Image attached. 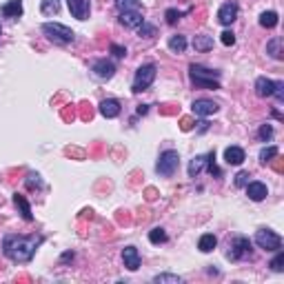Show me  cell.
Returning a JSON list of instances; mask_svg holds the SVG:
<instances>
[{
	"label": "cell",
	"mask_w": 284,
	"mask_h": 284,
	"mask_svg": "<svg viewBox=\"0 0 284 284\" xmlns=\"http://www.w3.org/2000/svg\"><path fill=\"white\" fill-rule=\"evenodd\" d=\"M45 237L42 236H5L2 237V253L5 258H9L16 264H27L32 262L36 249L42 244Z\"/></svg>",
	"instance_id": "obj_1"
},
{
	"label": "cell",
	"mask_w": 284,
	"mask_h": 284,
	"mask_svg": "<svg viewBox=\"0 0 284 284\" xmlns=\"http://www.w3.org/2000/svg\"><path fill=\"white\" fill-rule=\"evenodd\" d=\"M189 78L193 82V87H198V89H220V82H218L220 71H211L202 64H191Z\"/></svg>",
	"instance_id": "obj_2"
},
{
	"label": "cell",
	"mask_w": 284,
	"mask_h": 284,
	"mask_svg": "<svg viewBox=\"0 0 284 284\" xmlns=\"http://www.w3.org/2000/svg\"><path fill=\"white\" fill-rule=\"evenodd\" d=\"M253 249H251V240L244 236H236L229 240V251H226V258L231 262H242V260H251Z\"/></svg>",
	"instance_id": "obj_3"
},
{
	"label": "cell",
	"mask_w": 284,
	"mask_h": 284,
	"mask_svg": "<svg viewBox=\"0 0 284 284\" xmlns=\"http://www.w3.org/2000/svg\"><path fill=\"white\" fill-rule=\"evenodd\" d=\"M42 33L53 42V45H69V42H74L76 33L69 29V27L60 25V22H45L42 25Z\"/></svg>",
	"instance_id": "obj_4"
},
{
	"label": "cell",
	"mask_w": 284,
	"mask_h": 284,
	"mask_svg": "<svg viewBox=\"0 0 284 284\" xmlns=\"http://www.w3.org/2000/svg\"><path fill=\"white\" fill-rule=\"evenodd\" d=\"M156 74H158V67H156L153 63L142 64V67L136 71V78H133V84H131V91H133V94L147 91L149 87L153 84V80H156Z\"/></svg>",
	"instance_id": "obj_5"
},
{
	"label": "cell",
	"mask_w": 284,
	"mask_h": 284,
	"mask_svg": "<svg viewBox=\"0 0 284 284\" xmlns=\"http://www.w3.org/2000/svg\"><path fill=\"white\" fill-rule=\"evenodd\" d=\"M178 167H180V156L174 149L162 151L158 162H156V171H158V175H162V178H171V175L178 171Z\"/></svg>",
	"instance_id": "obj_6"
},
{
	"label": "cell",
	"mask_w": 284,
	"mask_h": 284,
	"mask_svg": "<svg viewBox=\"0 0 284 284\" xmlns=\"http://www.w3.org/2000/svg\"><path fill=\"white\" fill-rule=\"evenodd\" d=\"M255 244L264 251H278V249H282V237L271 229H260L255 233Z\"/></svg>",
	"instance_id": "obj_7"
},
{
	"label": "cell",
	"mask_w": 284,
	"mask_h": 284,
	"mask_svg": "<svg viewBox=\"0 0 284 284\" xmlns=\"http://www.w3.org/2000/svg\"><path fill=\"white\" fill-rule=\"evenodd\" d=\"M91 71H94L95 78L111 80L113 74H116V64L111 63V60H107V58H100V60H95V63L91 64Z\"/></svg>",
	"instance_id": "obj_8"
},
{
	"label": "cell",
	"mask_w": 284,
	"mask_h": 284,
	"mask_svg": "<svg viewBox=\"0 0 284 284\" xmlns=\"http://www.w3.org/2000/svg\"><path fill=\"white\" fill-rule=\"evenodd\" d=\"M237 11H240L237 2H233V0L224 2V5H222L220 9H218V22H220V25H224V27H229L231 22H236Z\"/></svg>",
	"instance_id": "obj_9"
},
{
	"label": "cell",
	"mask_w": 284,
	"mask_h": 284,
	"mask_svg": "<svg viewBox=\"0 0 284 284\" xmlns=\"http://www.w3.org/2000/svg\"><path fill=\"white\" fill-rule=\"evenodd\" d=\"M67 7L71 11V16L78 18V20H87L91 14L89 0H67Z\"/></svg>",
	"instance_id": "obj_10"
},
{
	"label": "cell",
	"mask_w": 284,
	"mask_h": 284,
	"mask_svg": "<svg viewBox=\"0 0 284 284\" xmlns=\"http://www.w3.org/2000/svg\"><path fill=\"white\" fill-rule=\"evenodd\" d=\"M191 109H193V116L206 118V116H213V113H218V109H220V107H218L213 100L200 98V100H195L193 105H191Z\"/></svg>",
	"instance_id": "obj_11"
},
{
	"label": "cell",
	"mask_w": 284,
	"mask_h": 284,
	"mask_svg": "<svg viewBox=\"0 0 284 284\" xmlns=\"http://www.w3.org/2000/svg\"><path fill=\"white\" fill-rule=\"evenodd\" d=\"M142 14H144V11H122L120 14V25L126 27V29H138V27L144 22Z\"/></svg>",
	"instance_id": "obj_12"
},
{
	"label": "cell",
	"mask_w": 284,
	"mask_h": 284,
	"mask_svg": "<svg viewBox=\"0 0 284 284\" xmlns=\"http://www.w3.org/2000/svg\"><path fill=\"white\" fill-rule=\"evenodd\" d=\"M122 262L129 271H138L140 268V253L136 247H125L122 249Z\"/></svg>",
	"instance_id": "obj_13"
},
{
	"label": "cell",
	"mask_w": 284,
	"mask_h": 284,
	"mask_svg": "<svg viewBox=\"0 0 284 284\" xmlns=\"http://www.w3.org/2000/svg\"><path fill=\"white\" fill-rule=\"evenodd\" d=\"M247 195H249V200H253V202H262L268 195L267 184L264 182H249L247 184Z\"/></svg>",
	"instance_id": "obj_14"
},
{
	"label": "cell",
	"mask_w": 284,
	"mask_h": 284,
	"mask_svg": "<svg viewBox=\"0 0 284 284\" xmlns=\"http://www.w3.org/2000/svg\"><path fill=\"white\" fill-rule=\"evenodd\" d=\"M98 109H100V113L105 118H118L120 116V102H118L116 98H107V100H102Z\"/></svg>",
	"instance_id": "obj_15"
},
{
	"label": "cell",
	"mask_w": 284,
	"mask_h": 284,
	"mask_svg": "<svg viewBox=\"0 0 284 284\" xmlns=\"http://www.w3.org/2000/svg\"><path fill=\"white\" fill-rule=\"evenodd\" d=\"M224 160H226V164H231V167H240V164L244 162V149H240V147H226Z\"/></svg>",
	"instance_id": "obj_16"
},
{
	"label": "cell",
	"mask_w": 284,
	"mask_h": 284,
	"mask_svg": "<svg viewBox=\"0 0 284 284\" xmlns=\"http://www.w3.org/2000/svg\"><path fill=\"white\" fill-rule=\"evenodd\" d=\"M22 0H9L7 5H2V16L5 18H20L22 16Z\"/></svg>",
	"instance_id": "obj_17"
},
{
	"label": "cell",
	"mask_w": 284,
	"mask_h": 284,
	"mask_svg": "<svg viewBox=\"0 0 284 284\" xmlns=\"http://www.w3.org/2000/svg\"><path fill=\"white\" fill-rule=\"evenodd\" d=\"M273 87L275 82L268 78H258L255 80V94L260 95V98H268V95H273Z\"/></svg>",
	"instance_id": "obj_18"
},
{
	"label": "cell",
	"mask_w": 284,
	"mask_h": 284,
	"mask_svg": "<svg viewBox=\"0 0 284 284\" xmlns=\"http://www.w3.org/2000/svg\"><path fill=\"white\" fill-rule=\"evenodd\" d=\"M14 205L20 209V213H22V218H25L27 222H32L33 220V213H32V206H29V202H27V198L22 193H16L14 195Z\"/></svg>",
	"instance_id": "obj_19"
},
{
	"label": "cell",
	"mask_w": 284,
	"mask_h": 284,
	"mask_svg": "<svg viewBox=\"0 0 284 284\" xmlns=\"http://www.w3.org/2000/svg\"><path fill=\"white\" fill-rule=\"evenodd\" d=\"M205 167H206V156H195L189 162V178H198Z\"/></svg>",
	"instance_id": "obj_20"
},
{
	"label": "cell",
	"mask_w": 284,
	"mask_h": 284,
	"mask_svg": "<svg viewBox=\"0 0 284 284\" xmlns=\"http://www.w3.org/2000/svg\"><path fill=\"white\" fill-rule=\"evenodd\" d=\"M193 49L195 51H200V53L211 51V49H213V38L211 36H195L193 38Z\"/></svg>",
	"instance_id": "obj_21"
},
{
	"label": "cell",
	"mask_w": 284,
	"mask_h": 284,
	"mask_svg": "<svg viewBox=\"0 0 284 284\" xmlns=\"http://www.w3.org/2000/svg\"><path fill=\"white\" fill-rule=\"evenodd\" d=\"M216 244H218V237L213 236V233H205V236L200 237V242H198V249H200L202 253H211L216 249Z\"/></svg>",
	"instance_id": "obj_22"
},
{
	"label": "cell",
	"mask_w": 284,
	"mask_h": 284,
	"mask_svg": "<svg viewBox=\"0 0 284 284\" xmlns=\"http://www.w3.org/2000/svg\"><path fill=\"white\" fill-rule=\"evenodd\" d=\"M116 7L120 14L122 11H144L140 0H116Z\"/></svg>",
	"instance_id": "obj_23"
},
{
	"label": "cell",
	"mask_w": 284,
	"mask_h": 284,
	"mask_svg": "<svg viewBox=\"0 0 284 284\" xmlns=\"http://www.w3.org/2000/svg\"><path fill=\"white\" fill-rule=\"evenodd\" d=\"M267 53L275 60H282V40L280 38H271L267 45Z\"/></svg>",
	"instance_id": "obj_24"
},
{
	"label": "cell",
	"mask_w": 284,
	"mask_h": 284,
	"mask_svg": "<svg viewBox=\"0 0 284 284\" xmlns=\"http://www.w3.org/2000/svg\"><path fill=\"white\" fill-rule=\"evenodd\" d=\"M169 49L174 53H184V49H187V38L180 36V33H175V36L169 38Z\"/></svg>",
	"instance_id": "obj_25"
},
{
	"label": "cell",
	"mask_w": 284,
	"mask_h": 284,
	"mask_svg": "<svg viewBox=\"0 0 284 284\" xmlns=\"http://www.w3.org/2000/svg\"><path fill=\"white\" fill-rule=\"evenodd\" d=\"M40 11L42 16H56L60 11V0H42Z\"/></svg>",
	"instance_id": "obj_26"
},
{
	"label": "cell",
	"mask_w": 284,
	"mask_h": 284,
	"mask_svg": "<svg viewBox=\"0 0 284 284\" xmlns=\"http://www.w3.org/2000/svg\"><path fill=\"white\" fill-rule=\"evenodd\" d=\"M167 240H169V236H167V231H164L162 226H156V229L149 231V242L151 244H164Z\"/></svg>",
	"instance_id": "obj_27"
},
{
	"label": "cell",
	"mask_w": 284,
	"mask_h": 284,
	"mask_svg": "<svg viewBox=\"0 0 284 284\" xmlns=\"http://www.w3.org/2000/svg\"><path fill=\"white\" fill-rule=\"evenodd\" d=\"M260 25H262L264 29H273V27L278 25V14H275V11H264L262 16H260Z\"/></svg>",
	"instance_id": "obj_28"
},
{
	"label": "cell",
	"mask_w": 284,
	"mask_h": 284,
	"mask_svg": "<svg viewBox=\"0 0 284 284\" xmlns=\"http://www.w3.org/2000/svg\"><path fill=\"white\" fill-rule=\"evenodd\" d=\"M206 169H209V174H211V175H216V178H222L220 167L216 164V151H209V153H206Z\"/></svg>",
	"instance_id": "obj_29"
},
{
	"label": "cell",
	"mask_w": 284,
	"mask_h": 284,
	"mask_svg": "<svg viewBox=\"0 0 284 284\" xmlns=\"http://www.w3.org/2000/svg\"><path fill=\"white\" fill-rule=\"evenodd\" d=\"M153 282L156 284H180L182 278H180V275H171V273H160L153 278Z\"/></svg>",
	"instance_id": "obj_30"
},
{
	"label": "cell",
	"mask_w": 284,
	"mask_h": 284,
	"mask_svg": "<svg viewBox=\"0 0 284 284\" xmlns=\"http://www.w3.org/2000/svg\"><path fill=\"white\" fill-rule=\"evenodd\" d=\"M268 267L273 268L275 273H282V271H284V251H282V249H278V255L271 260V264H268Z\"/></svg>",
	"instance_id": "obj_31"
},
{
	"label": "cell",
	"mask_w": 284,
	"mask_h": 284,
	"mask_svg": "<svg viewBox=\"0 0 284 284\" xmlns=\"http://www.w3.org/2000/svg\"><path fill=\"white\" fill-rule=\"evenodd\" d=\"M278 147H264L262 151H260V162L262 164H268V160L273 158V156H278Z\"/></svg>",
	"instance_id": "obj_32"
},
{
	"label": "cell",
	"mask_w": 284,
	"mask_h": 284,
	"mask_svg": "<svg viewBox=\"0 0 284 284\" xmlns=\"http://www.w3.org/2000/svg\"><path fill=\"white\" fill-rule=\"evenodd\" d=\"M138 36L140 38H153L156 36V27L149 25V22H142V25L138 27Z\"/></svg>",
	"instance_id": "obj_33"
},
{
	"label": "cell",
	"mask_w": 284,
	"mask_h": 284,
	"mask_svg": "<svg viewBox=\"0 0 284 284\" xmlns=\"http://www.w3.org/2000/svg\"><path fill=\"white\" fill-rule=\"evenodd\" d=\"M184 14H187V11H178V9H167V11H164V18H167V22H169V25H175V22H178L180 18L184 16Z\"/></svg>",
	"instance_id": "obj_34"
},
{
	"label": "cell",
	"mask_w": 284,
	"mask_h": 284,
	"mask_svg": "<svg viewBox=\"0 0 284 284\" xmlns=\"http://www.w3.org/2000/svg\"><path fill=\"white\" fill-rule=\"evenodd\" d=\"M76 109H78V107H74V105H64V109L60 111V116H63V120L74 122V120H76V116H78V113H76Z\"/></svg>",
	"instance_id": "obj_35"
},
{
	"label": "cell",
	"mask_w": 284,
	"mask_h": 284,
	"mask_svg": "<svg viewBox=\"0 0 284 284\" xmlns=\"http://www.w3.org/2000/svg\"><path fill=\"white\" fill-rule=\"evenodd\" d=\"M27 189H42V180L38 174H29L27 175Z\"/></svg>",
	"instance_id": "obj_36"
},
{
	"label": "cell",
	"mask_w": 284,
	"mask_h": 284,
	"mask_svg": "<svg viewBox=\"0 0 284 284\" xmlns=\"http://www.w3.org/2000/svg\"><path fill=\"white\" fill-rule=\"evenodd\" d=\"M80 120H91L94 118V109H91L89 102H80Z\"/></svg>",
	"instance_id": "obj_37"
},
{
	"label": "cell",
	"mask_w": 284,
	"mask_h": 284,
	"mask_svg": "<svg viewBox=\"0 0 284 284\" xmlns=\"http://www.w3.org/2000/svg\"><path fill=\"white\" fill-rule=\"evenodd\" d=\"M258 138L262 142L271 140V138H273V126H271V125H262V126H260V131H258Z\"/></svg>",
	"instance_id": "obj_38"
},
{
	"label": "cell",
	"mask_w": 284,
	"mask_h": 284,
	"mask_svg": "<svg viewBox=\"0 0 284 284\" xmlns=\"http://www.w3.org/2000/svg\"><path fill=\"white\" fill-rule=\"evenodd\" d=\"M220 40H222V45H224V47H233V45H236V33L226 29V32L220 33Z\"/></svg>",
	"instance_id": "obj_39"
},
{
	"label": "cell",
	"mask_w": 284,
	"mask_h": 284,
	"mask_svg": "<svg viewBox=\"0 0 284 284\" xmlns=\"http://www.w3.org/2000/svg\"><path fill=\"white\" fill-rule=\"evenodd\" d=\"M249 178H251V174H249V171H240V174L236 175V187H247Z\"/></svg>",
	"instance_id": "obj_40"
},
{
	"label": "cell",
	"mask_w": 284,
	"mask_h": 284,
	"mask_svg": "<svg viewBox=\"0 0 284 284\" xmlns=\"http://www.w3.org/2000/svg\"><path fill=\"white\" fill-rule=\"evenodd\" d=\"M109 51L113 53V56H116V58H125V56H126V49H125V47H120V45H116V42H111Z\"/></svg>",
	"instance_id": "obj_41"
},
{
	"label": "cell",
	"mask_w": 284,
	"mask_h": 284,
	"mask_svg": "<svg viewBox=\"0 0 284 284\" xmlns=\"http://www.w3.org/2000/svg\"><path fill=\"white\" fill-rule=\"evenodd\" d=\"M160 113H162V116H175V113H180V107L164 105V107H160Z\"/></svg>",
	"instance_id": "obj_42"
},
{
	"label": "cell",
	"mask_w": 284,
	"mask_h": 284,
	"mask_svg": "<svg viewBox=\"0 0 284 284\" xmlns=\"http://www.w3.org/2000/svg\"><path fill=\"white\" fill-rule=\"evenodd\" d=\"M268 164H271V167H273L275 171H278V174H282V171H284V164H282V158H280V153H278V156H273L271 160H268Z\"/></svg>",
	"instance_id": "obj_43"
},
{
	"label": "cell",
	"mask_w": 284,
	"mask_h": 284,
	"mask_svg": "<svg viewBox=\"0 0 284 284\" xmlns=\"http://www.w3.org/2000/svg\"><path fill=\"white\" fill-rule=\"evenodd\" d=\"M193 125H195V120L193 118H189V116H184L182 120H180V129H182V131H191Z\"/></svg>",
	"instance_id": "obj_44"
},
{
	"label": "cell",
	"mask_w": 284,
	"mask_h": 284,
	"mask_svg": "<svg viewBox=\"0 0 284 284\" xmlns=\"http://www.w3.org/2000/svg\"><path fill=\"white\" fill-rule=\"evenodd\" d=\"M273 95L278 98L280 102H284V82H275V87H273Z\"/></svg>",
	"instance_id": "obj_45"
},
{
	"label": "cell",
	"mask_w": 284,
	"mask_h": 284,
	"mask_svg": "<svg viewBox=\"0 0 284 284\" xmlns=\"http://www.w3.org/2000/svg\"><path fill=\"white\" fill-rule=\"evenodd\" d=\"M64 153H67V156H76V158H84V151H80V149H64Z\"/></svg>",
	"instance_id": "obj_46"
},
{
	"label": "cell",
	"mask_w": 284,
	"mask_h": 284,
	"mask_svg": "<svg viewBox=\"0 0 284 284\" xmlns=\"http://www.w3.org/2000/svg\"><path fill=\"white\" fill-rule=\"evenodd\" d=\"M118 220H120V222H125V224H129V222H131V216H129L126 211H120V216H118Z\"/></svg>",
	"instance_id": "obj_47"
},
{
	"label": "cell",
	"mask_w": 284,
	"mask_h": 284,
	"mask_svg": "<svg viewBox=\"0 0 284 284\" xmlns=\"http://www.w3.org/2000/svg\"><path fill=\"white\" fill-rule=\"evenodd\" d=\"M149 111V105H138V116H144Z\"/></svg>",
	"instance_id": "obj_48"
},
{
	"label": "cell",
	"mask_w": 284,
	"mask_h": 284,
	"mask_svg": "<svg viewBox=\"0 0 284 284\" xmlns=\"http://www.w3.org/2000/svg\"><path fill=\"white\" fill-rule=\"evenodd\" d=\"M195 125H200V131H202V133H205L206 129H209V122H206V120H202V122H195Z\"/></svg>",
	"instance_id": "obj_49"
},
{
	"label": "cell",
	"mask_w": 284,
	"mask_h": 284,
	"mask_svg": "<svg viewBox=\"0 0 284 284\" xmlns=\"http://www.w3.org/2000/svg\"><path fill=\"white\" fill-rule=\"evenodd\" d=\"M147 198L153 200V198H156V189H147Z\"/></svg>",
	"instance_id": "obj_50"
},
{
	"label": "cell",
	"mask_w": 284,
	"mask_h": 284,
	"mask_svg": "<svg viewBox=\"0 0 284 284\" xmlns=\"http://www.w3.org/2000/svg\"><path fill=\"white\" fill-rule=\"evenodd\" d=\"M67 260H74V253H71V251L64 253V255H63V262H67Z\"/></svg>",
	"instance_id": "obj_51"
},
{
	"label": "cell",
	"mask_w": 284,
	"mask_h": 284,
	"mask_svg": "<svg viewBox=\"0 0 284 284\" xmlns=\"http://www.w3.org/2000/svg\"><path fill=\"white\" fill-rule=\"evenodd\" d=\"M0 36H2V29H0Z\"/></svg>",
	"instance_id": "obj_52"
}]
</instances>
